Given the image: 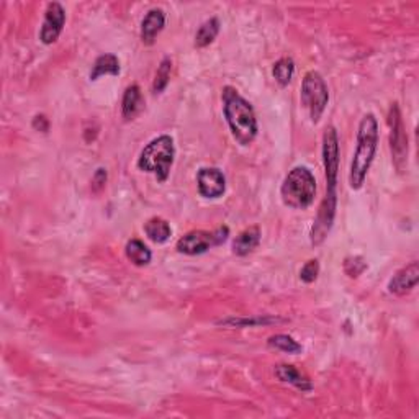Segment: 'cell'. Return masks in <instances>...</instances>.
Here are the masks:
<instances>
[{
	"label": "cell",
	"instance_id": "ffe728a7",
	"mask_svg": "<svg viewBox=\"0 0 419 419\" xmlns=\"http://www.w3.org/2000/svg\"><path fill=\"white\" fill-rule=\"evenodd\" d=\"M219 33V20L218 19H210L203 21L195 35V48H207L214 41V38Z\"/></svg>",
	"mask_w": 419,
	"mask_h": 419
},
{
	"label": "cell",
	"instance_id": "8fae6325",
	"mask_svg": "<svg viewBox=\"0 0 419 419\" xmlns=\"http://www.w3.org/2000/svg\"><path fill=\"white\" fill-rule=\"evenodd\" d=\"M198 194L205 198H219L226 190V179L217 167H202L197 174Z\"/></svg>",
	"mask_w": 419,
	"mask_h": 419
},
{
	"label": "cell",
	"instance_id": "44dd1931",
	"mask_svg": "<svg viewBox=\"0 0 419 419\" xmlns=\"http://www.w3.org/2000/svg\"><path fill=\"white\" fill-rule=\"evenodd\" d=\"M272 74L275 77V81H277L280 86H282V87L289 86L290 81H291V77H294V74H295L294 59H291V58L279 59L277 63L274 64Z\"/></svg>",
	"mask_w": 419,
	"mask_h": 419
},
{
	"label": "cell",
	"instance_id": "5b68a950",
	"mask_svg": "<svg viewBox=\"0 0 419 419\" xmlns=\"http://www.w3.org/2000/svg\"><path fill=\"white\" fill-rule=\"evenodd\" d=\"M301 105L308 110L313 123H318L321 115L326 110V105L329 102V92L328 86L324 82L323 76L316 71H310L303 77L301 82Z\"/></svg>",
	"mask_w": 419,
	"mask_h": 419
},
{
	"label": "cell",
	"instance_id": "52a82bcc",
	"mask_svg": "<svg viewBox=\"0 0 419 419\" xmlns=\"http://www.w3.org/2000/svg\"><path fill=\"white\" fill-rule=\"evenodd\" d=\"M388 125H390V148H391V156H393V164L398 172H403L408 162V136L405 131L403 118H401L400 107L396 103L391 105L390 108Z\"/></svg>",
	"mask_w": 419,
	"mask_h": 419
},
{
	"label": "cell",
	"instance_id": "7a4b0ae2",
	"mask_svg": "<svg viewBox=\"0 0 419 419\" xmlns=\"http://www.w3.org/2000/svg\"><path fill=\"white\" fill-rule=\"evenodd\" d=\"M378 148V123L375 115L368 113L361 120L359 131H357L356 152L351 162L349 185L352 190L362 189L367 179L368 170L373 162L375 152Z\"/></svg>",
	"mask_w": 419,
	"mask_h": 419
},
{
	"label": "cell",
	"instance_id": "d4e9b609",
	"mask_svg": "<svg viewBox=\"0 0 419 419\" xmlns=\"http://www.w3.org/2000/svg\"><path fill=\"white\" fill-rule=\"evenodd\" d=\"M277 319L275 318H242V319H228V321H223L224 324H233V326H257V324H270L275 323Z\"/></svg>",
	"mask_w": 419,
	"mask_h": 419
},
{
	"label": "cell",
	"instance_id": "277c9868",
	"mask_svg": "<svg viewBox=\"0 0 419 419\" xmlns=\"http://www.w3.org/2000/svg\"><path fill=\"white\" fill-rule=\"evenodd\" d=\"M174 157V140L167 135H162L154 138L150 145L141 151L140 159H138V167L145 170V172L154 174L159 182H165L169 179Z\"/></svg>",
	"mask_w": 419,
	"mask_h": 419
},
{
	"label": "cell",
	"instance_id": "e0dca14e",
	"mask_svg": "<svg viewBox=\"0 0 419 419\" xmlns=\"http://www.w3.org/2000/svg\"><path fill=\"white\" fill-rule=\"evenodd\" d=\"M120 74V61L115 54H102L95 59L92 66L90 81H97L102 76H118Z\"/></svg>",
	"mask_w": 419,
	"mask_h": 419
},
{
	"label": "cell",
	"instance_id": "9a60e30c",
	"mask_svg": "<svg viewBox=\"0 0 419 419\" xmlns=\"http://www.w3.org/2000/svg\"><path fill=\"white\" fill-rule=\"evenodd\" d=\"M143 107H145V98H143V93L140 86H130L126 87L123 93V100H121V113H123L125 120H133L138 113L141 112Z\"/></svg>",
	"mask_w": 419,
	"mask_h": 419
},
{
	"label": "cell",
	"instance_id": "6da1fadb",
	"mask_svg": "<svg viewBox=\"0 0 419 419\" xmlns=\"http://www.w3.org/2000/svg\"><path fill=\"white\" fill-rule=\"evenodd\" d=\"M223 113L228 123L231 135L241 146H249L256 140L259 126L252 105L241 97L233 87H224L223 93Z\"/></svg>",
	"mask_w": 419,
	"mask_h": 419
},
{
	"label": "cell",
	"instance_id": "7c38bea8",
	"mask_svg": "<svg viewBox=\"0 0 419 419\" xmlns=\"http://www.w3.org/2000/svg\"><path fill=\"white\" fill-rule=\"evenodd\" d=\"M419 282V264L418 261H413L408 266L401 267L388 282V291L391 295L403 296L416 289Z\"/></svg>",
	"mask_w": 419,
	"mask_h": 419
},
{
	"label": "cell",
	"instance_id": "2e32d148",
	"mask_svg": "<svg viewBox=\"0 0 419 419\" xmlns=\"http://www.w3.org/2000/svg\"><path fill=\"white\" fill-rule=\"evenodd\" d=\"M261 242V229L257 226H251L236 236L233 241V254L236 256H247L252 252Z\"/></svg>",
	"mask_w": 419,
	"mask_h": 419
},
{
	"label": "cell",
	"instance_id": "ac0fdd59",
	"mask_svg": "<svg viewBox=\"0 0 419 419\" xmlns=\"http://www.w3.org/2000/svg\"><path fill=\"white\" fill-rule=\"evenodd\" d=\"M125 254L138 267L148 266L152 259L150 247H148L145 242L140 241V239H131V241L126 242Z\"/></svg>",
	"mask_w": 419,
	"mask_h": 419
},
{
	"label": "cell",
	"instance_id": "8992f818",
	"mask_svg": "<svg viewBox=\"0 0 419 419\" xmlns=\"http://www.w3.org/2000/svg\"><path fill=\"white\" fill-rule=\"evenodd\" d=\"M228 234L229 229L226 226L214 231H190L177 241V251L187 256L203 254L212 247L223 244L228 239Z\"/></svg>",
	"mask_w": 419,
	"mask_h": 419
},
{
	"label": "cell",
	"instance_id": "7402d4cb",
	"mask_svg": "<svg viewBox=\"0 0 419 419\" xmlns=\"http://www.w3.org/2000/svg\"><path fill=\"white\" fill-rule=\"evenodd\" d=\"M269 347H272V349H277V351H282L285 354H300L303 351L301 344L296 343L294 338H290V336L286 334H275L272 338L269 339Z\"/></svg>",
	"mask_w": 419,
	"mask_h": 419
},
{
	"label": "cell",
	"instance_id": "d6986e66",
	"mask_svg": "<svg viewBox=\"0 0 419 419\" xmlns=\"http://www.w3.org/2000/svg\"><path fill=\"white\" fill-rule=\"evenodd\" d=\"M145 233L152 242L162 244V242H165L170 238L172 229H170V224L165 222V219L154 217L145 223Z\"/></svg>",
	"mask_w": 419,
	"mask_h": 419
},
{
	"label": "cell",
	"instance_id": "cb8c5ba5",
	"mask_svg": "<svg viewBox=\"0 0 419 419\" xmlns=\"http://www.w3.org/2000/svg\"><path fill=\"white\" fill-rule=\"evenodd\" d=\"M318 274H319V264H318L316 259H313V261H308L305 266L301 267L300 279L305 284H311L318 279Z\"/></svg>",
	"mask_w": 419,
	"mask_h": 419
},
{
	"label": "cell",
	"instance_id": "603a6c76",
	"mask_svg": "<svg viewBox=\"0 0 419 419\" xmlns=\"http://www.w3.org/2000/svg\"><path fill=\"white\" fill-rule=\"evenodd\" d=\"M170 71H172V61H170V58H164L161 61V64H159L156 77H154V82H152L154 93H161L165 87H167L169 79H170Z\"/></svg>",
	"mask_w": 419,
	"mask_h": 419
},
{
	"label": "cell",
	"instance_id": "5bb4252c",
	"mask_svg": "<svg viewBox=\"0 0 419 419\" xmlns=\"http://www.w3.org/2000/svg\"><path fill=\"white\" fill-rule=\"evenodd\" d=\"M275 377H277L280 382L289 383L291 387L306 391V393L313 390L310 378H308L306 375H303L295 366H290V363H280V366L275 367Z\"/></svg>",
	"mask_w": 419,
	"mask_h": 419
},
{
	"label": "cell",
	"instance_id": "ba28073f",
	"mask_svg": "<svg viewBox=\"0 0 419 419\" xmlns=\"http://www.w3.org/2000/svg\"><path fill=\"white\" fill-rule=\"evenodd\" d=\"M323 164L326 174V192H336L339 174V138L334 126H328L323 135Z\"/></svg>",
	"mask_w": 419,
	"mask_h": 419
},
{
	"label": "cell",
	"instance_id": "3957f363",
	"mask_svg": "<svg viewBox=\"0 0 419 419\" xmlns=\"http://www.w3.org/2000/svg\"><path fill=\"white\" fill-rule=\"evenodd\" d=\"M316 195V179L308 167H294L286 174L280 187V197L286 207L305 210L314 202Z\"/></svg>",
	"mask_w": 419,
	"mask_h": 419
},
{
	"label": "cell",
	"instance_id": "484cf974",
	"mask_svg": "<svg viewBox=\"0 0 419 419\" xmlns=\"http://www.w3.org/2000/svg\"><path fill=\"white\" fill-rule=\"evenodd\" d=\"M105 182H107V170L98 169L95 175H93V187H95V190L102 189V187L105 185Z\"/></svg>",
	"mask_w": 419,
	"mask_h": 419
},
{
	"label": "cell",
	"instance_id": "9c48e42d",
	"mask_svg": "<svg viewBox=\"0 0 419 419\" xmlns=\"http://www.w3.org/2000/svg\"><path fill=\"white\" fill-rule=\"evenodd\" d=\"M336 207H338V192H326L324 200L319 205L316 219H314L311 226L310 239L313 246L323 244V241L326 239V236L329 234L334 223Z\"/></svg>",
	"mask_w": 419,
	"mask_h": 419
},
{
	"label": "cell",
	"instance_id": "30bf717a",
	"mask_svg": "<svg viewBox=\"0 0 419 419\" xmlns=\"http://www.w3.org/2000/svg\"><path fill=\"white\" fill-rule=\"evenodd\" d=\"M66 24V12L63 5L59 2H51L48 4L46 12H45V20H43L41 30H40V40L45 45H53V43L58 41L61 33H63Z\"/></svg>",
	"mask_w": 419,
	"mask_h": 419
},
{
	"label": "cell",
	"instance_id": "4316f807",
	"mask_svg": "<svg viewBox=\"0 0 419 419\" xmlns=\"http://www.w3.org/2000/svg\"><path fill=\"white\" fill-rule=\"evenodd\" d=\"M33 126H35L36 130L40 131H48V120L45 115H38V117H35V120H33Z\"/></svg>",
	"mask_w": 419,
	"mask_h": 419
},
{
	"label": "cell",
	"instance_id": "4fadbf2b",
	"mask_svg": "<svg viewBox=\"0 0 419 419\" xmlns=\"http://www.w3.org/2000/svg\"><path fill=\"white\" fill-rule=\"evenodd\" d=\"M165 14L162 9H152L141 21V41L145 45H152L159 33L164 30Z\"/></svg>",
	"mask_w": 419,
	"mask_h": 419
}]
</instances>
